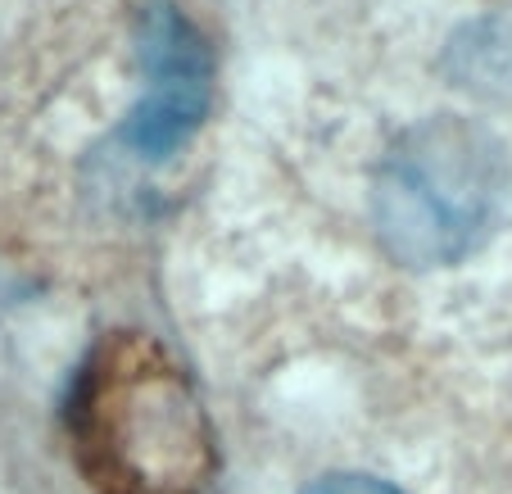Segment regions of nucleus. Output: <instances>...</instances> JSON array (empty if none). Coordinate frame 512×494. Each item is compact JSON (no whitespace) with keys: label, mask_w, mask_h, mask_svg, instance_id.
<instances>
[{"label":"nucleus","mask_w":512,"mask_h":494,"mask_svg":"<svg viewBox=\"0 0 512 494\" xmlns=\"http://www.w3.org/2000/svg\"><path fill=\"white\" fill-rule=\"evenodd\" d=\"M73 436L105 494H204L213 431L191 381L141 336L105 340L73 395Z\"/></svg>","instance_id":"nucleus-1"},{"label":"nucleus","mask_w":512,"mask_h":494,"mask_svg":"<svg viewBox=\"0 0 512 494\" xmlns=\"http://www.w3.org/2000/svg\"><path fill=\"white\" fill-rule=\"evenodd\" d=\"M304 494H399V490L377 481V476H327V481L309 485Z\"/></svg>","instance_id":"nucleus-5"},{"label":"nucleus","mask_w":512,"mask_h":494,"mask_svg":"<svg viewBox=\"0 0 512 494\" xmlns=\"http://www.w3.org/2000/svg\"><path fill=\"white\" fill-rule=\"evenodd\" d=\"M449 73L476 96H512V19H481L449 46Z\"/></svg>","instance_id":"nucleus-4"},{"label":"nucleus","mask_w":512,"mask_h":494,"mask_svg":"<svg viewBox=\"0 0 512 494\" xmlns=\"http://www.w3.org/2000/svg\"><path fill=\"white\" fill-rule=\"evenodd\" d=\"M145 96L123 141L141 159H168L204 123L213 100V55L195 23L168 0H150L141 14Z\"/></svg>","instance_id":"nucleus-3"},{"label":"nucleus","mask_w":512,"mask_h":494,"mask_svg":"<svg viewBox=\"0 0 512 494\" xmlns=\"http://www.w3.org/2000/svg\"><path fill=\"white\" fill-rule=\"evenodd\" d=\"M508 177V150L485 123L463 114L417 118L377 164L372 227L390 259L449 268L494 232Z\"/></svg>","instance_id":"nucleus-2"}]
</instances>
